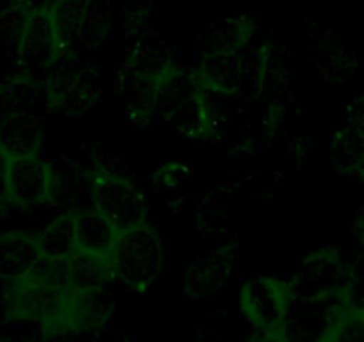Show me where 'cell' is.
Listing matches in <instances>:
<instances>
[{
	"instance_id": "cell-1",
	"label": "cell",
	"mask_w": 364,
	"mask_h": 342,
	"mask_svg": "<svg viewBox=\"0 0 364 342\" xmlns=\"http://www.w3.org/2000/svg\"><path fill=\"white\" fill-rule=\"evenodd\" d=\"M204 89L197 72L171 65L152 86L156 116L178 136L195 141L205 138L211 132V111L205 102Z\"/></svg>"
},
{
	"instance_id": "cell-2",
	"label": "cell",
	"mask_w": 364,
	"mask_h": 342,
	"mask_svg": "<svg viewBox=\"0 0 364 342\" xmlns=\"http://www.w3.org/2000/svg\"><path fill=\"white\" fill-rule=\"evenodd\" d=\"M166 246L163 237L150 223L122 236L111 259V275L124 287L145 292L163 273Z\"/></svg>"
},
{
	"instance_id": "cell-3",
	"label": "cell",
	"mask_w": 364,
	"mask_h": 342,
	"mask_svg": "<svg viewBox=\"0 0 364 342\" xmlns=\"http://www.w3.org/2000/svg\"><path fill=\"white\" fill-rule=\"evenodd\" d=\"M63 57V47L59 41L58 26L48 0L36 6L26 23L18 48H16V65L18 75L23 82H47L55 62Z\"/></svg>"
},
{
	"instance_id": "cell-4",
	"label": "cell",
	"mask_w": 364,
	"mask_h": 342,
	"mask_svg": "<svg viewBox=\"0 0 364 342\" xmlns=\"http://www.w3.org/2000/svg\"><path fill=\"white\" fill-rule=\"evenodd\" d=\"M90 189L93 209L120 233L132 232L149 223V205L141 191L113 171H91Z\"/></svg>"
},
{
	"instance_id": "cell-5",
	"label": "cell",
	"mask_w": 364,
	"mask_h": 342,
	"mask_svg": "<svg viewBox=\"0 0 364 342\" xmlns=\"http://www.w3.org/2000/svg\"><path fill=\"white\" fill-rule=\"evenodd\" d=\"M295 303L293 285L277 277H254L240 291L243 316L264 335H286L291 307Z\"/></svg>"
},
{
	"instance_id": "cell-6",
	"label": "cell",
	"mask_w": 364,
	"mask_h": 342,
	"mask_svg": "<svg viewBox=\"0 0 364 342\" xmlns=\"http://www.w3.org/2000/svg\"><path fill=\"white\" fill-rule=\"evenodd\" d=\"M55 187L54 167L40 155L4 159V198L20 209H33L52 200Z\"/></svg>"
},
{
	"instance_id": "cell-7",
	"label": "cell",
	"mask_w": 364,
	"mask_h": 342,
	"mask_svg": "<svg viewBox=\"0 0 364 342\" xmlns=\"http://www.w3.org/2000/svg\"><path fill=\"white\" fill-rule=\"evenodd\" d=\"M47 96L52 109L63 116H80L97 102V93L82 70L70 65L68 55L59 59L47 82Z\"/></svg>"
},
{
	"instance_id": "cell-8",
	"label": "cell",
	"mask_w": 364,
	"mask_h": 342,
	"mask_svg": "<svg viewBox=\"0 0 364 342\" xmlns=\"http://www.w3.org/2000/svg\"><path fill=\"white\" fill-rule=\"evenodd\" d=\"M43 121L26 111H11L0 120V155H40L43 146Z\"/></svg>"
},
{
	"instance_id": "cell-9",
	"label": "cell",
	"mask_w": 364,
	"mask_h": 342,
	"mask_svg": "<svg viewBox=\"0 0 364 342\" xmlns=\"http://www.w3.org/2000/svg\"><path fill=\"white\" fill-rule=\"evenodd\" d=\"M43 260L38 236L29 232H2L0 233V278L18 280L36 270Z\"/></svg>"
},
{
	"instance_id": "cell-10",
	"label": "cell",
	"mask_w": 364,
	"mask_h": 342,
	"mask_svg": "<svg viewBox=\"0 0 364 342\" xmlns=\"http://www.w3.org/2000/svg\"><path fill=\"white\" fill-rule=\"evenodd\" d=\"M75 214L77 250L99 259H113L124 233L118 232L95 209H84Z\"/></svg>"
},
{
	"instance_id": "cell-11",
	"label": "cell",
	"mask_w": 364,
	"mask_h": 342,
	"mask_svg": "<svg viewBox=\"0 0 364 342\" xmlns=\"http://www.w3.org/2000/svg\"><path fill=\"white\" fill-rule=\"evenodd\" d=\"M43 259L66 260L77 253L75 237V214L66 212L55 218L41 233H38Z\"/></svg>"
},
{
	"instance_id": "cell-12",
	"label": "cell",
	"mask_w": 364,
	"mask_h": 342,
	"mask_svg": "<svg viewBox=\"0 0 364 342\" xmlns=\"http://www.w3.org/2000/svg\"><path fill=\"white\" fill-rule=\"evenodd\" d=\"M200 77L204 88H211L220 93H232L241 84V61L236 52L230 54H209L202 65Z\"/></svg>"
},
{
	"instance_id": "cell-13",
	"label": "cell",
	"mask_w": 364,
	"mask_h": 342,
	"mask_svg": "<svg viewBox=\"0 0 364 342\" xmlns=\"http://www.w3.org/2000/svg\"><path fill=\"white\" fill-rule=\"evenodd\" d=\"M34 8L36 4L33 0H9L8 4L0 9V40L6 41V45L15 47V52Z\"/></svg>"
},
{
	"instance_id": "cell-14",
	"label": "cell",
	"mask_w": 364,
	"mask_h": 342,
	"mask_svg": "<svg viewBox=\"0 0 364 342\" xmlns=\"http://www.w3.org/2000/svg\"><path fill=\"white\" fill-rule=\"evenodd\" d=\"M343 127L364 141V96L352 100L345 109Z\"/></svg>"
},
{
	"instance_id": "cell-15",
	"label": "cell",
	"mask_w": 364,
	"mask_h": 342,
	"mask_svg": "<svg viewBox=\"0 0 364 342\" xmlns=\"http://www.w3.org/2000/svg\"><path fill=\"white\" fill-rule=\"evenodd\" d=\"M353 171H355L357 175H360L364 179V148H363V152H360L359 159H357L355 166H353Z\"/></svg>"
}]
</instances>
